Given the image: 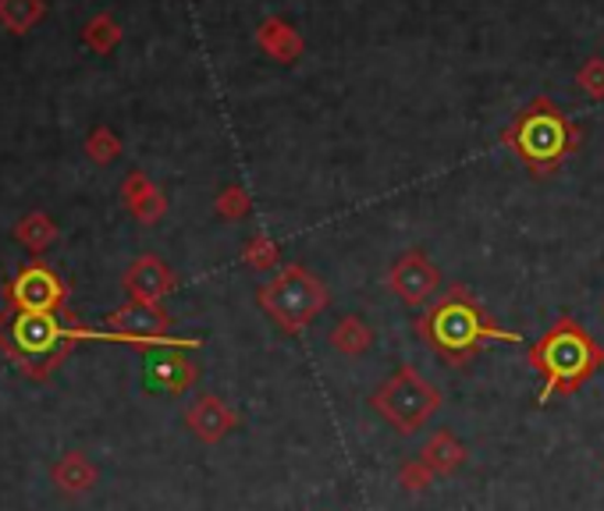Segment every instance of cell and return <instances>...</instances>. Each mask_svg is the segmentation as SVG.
<instances>
[{
	"label": "cell",
	"instance_id": "6da1fadb",
	"mask_svg": "<svg viewBox=\"0 0 604 511\" xmlns=\"http://www.w3.org/2000/svg\"><path fill=\"white\" fill-rule=\"evenodd\" d=\"M417 334L427 348L438 351L452 366H470L487 341H505V345L522 341L516 330H505L495 324V316L476 302L466 284H452L441 298H434L417 316Z\"/></svg>",
	"mask_w": 604,
	"mask_h": 511
},
{
	"label": "cell",
	"instance_id": "7a4b0ae2",
	"mask_svg": "<svg viewBox=\"0 0 604 511\" xmlns=\"http://www.w3.org/2000/svg\"><path fill=\"white\" fill-rule=\"evenodd\" d=\"M527 362L540 373L537 402L548 405L559 394H576L591 383L604 366V348L594 341L580 319L559 316L554 324L540 334L527 348Z\"/></svg>",
	"mask_w": 604,
	"mask_h": 511
},
{
	"label": "cell",
	"instance_id": "3957f363",
	"mask_svg": "<svg viewBox=\"0 0 604 511\" xmlns=\"http://www.w3.org/2000/svg\"><path fill=\"white\" fill-rule=\"evenodd\" d=\"M508 150H513L522 164L533 174H551L554 167H562L565 160L576 153L580 146V128L572 124L548 96L533 100L505 132Z\"/></svg>",
	"mask_w": 604,
	"mask_h": 511
},
{
	"label": "cell",
	"instance_id": "277c9868",
	"mask_svg": "<svg viewBox=\"0 0 604 511\" xmlns=\"http://www.w3.org/2000/svg\"><path fill=\"white\" fill-rule=\"evenodd\" d=\"M257 302L284 334L299 338V334L331 306V292L327 284L316 274H310L302 263H289L267 284H260Z\"/></svg>",
	"mask_w": 604,
	"mask_h": 511
},
{
	"label": "cell",
	"instance_id": "5b68a950",
	"mask_svg": "<svg viewBox=\"0 0 604 511\" xmlns=\"http://www.w3.org/2000/svg\"><path fill=\"white\" fill-rule=\"evenodd\" d=\"M441 405H444L441 388H434V383L409 362L399 366V370L370 394V409L402 437L420 434V430L441 412Z\"/></svg>",
	"mask_w": 604,
	"mask_h": 511
},
{
	"label": "cell",
	"instance_id": "8992f818",
	"mask_svg": "<svg viewBox=\"0 0 604 511\" xmlns=\"http://www.w3.org/2000/svg\"><path fill=\"white\" fill-rule=\"evenodd\" d=\"M388 292L406 306H427L441 292V270L427 252L409 249L388 270Z\"/></svg>",
	"mask_w": 604,
	"mask_h": 511
},
{
	"label": "cell",
	"instance_id": "52a82bcc",
	"mask_svg": "<svg viewBox=\"0 0 604 511\" xmlns=\"http://www.w3.org/2000/svg\"><path fill=\"white\" fill-rule=\"evenodd\" d=\"M110 327H115L118 338L125 341H136L142 348H185V341H171L168 330H171V319L168 313L157 306V302H132V306H125L115 313L110 319Z\"/></svg>",
	"mask_w": 604,
	"mask_h": 511
},
{
	"label": "cell",
	"instance_id": "ba28073f",
	"mask_svg": "<svg viewBox=\"0 0 604 511\" xmlns=\"http://www.w3.org/2000/svg\"><path fill=\"white\" fill-rule=\"evenodd\" d=\"M11 341L29 366H43V362L51 366L61 351H65L68 338L51 313H22L11 327Z\"/></svg>",
	"mask_w": 604,
	"mask_h": 511
},
{
	"label": "cell",
	"instance_id": "9c48e42d",
	"mask_svg": "<svg viewBox=\"0 0 604 511\" xmlns=\"http://www.w3.org/2000/svg\"><path fill=\"white\" fill-rule=\"evenodd\" d=\"M185 426L193 430L196 441L217 444L238 426V412L220 394H199L196 402L185 409Z\"/></svg>",
	"mask_w": 604,
	"mask_h": 511
},
{
	"label": "cell",
	"instance_id": "30bf717a",
	"mask_svg": "<svg viewBox=\"0 0 604 511\" xmlns=\"http://www.w3.org/2000/svg\"><path fill=\"white\" fill-rule=\"evenodd\" d=\"M150 380H153V388L182 394L199 380V370L185 359L182 348H161V356L150 359Z\"/></svg>",
	"mask_w": 604,
	"mask_h": 511
},
{
	"label": "cell",
	"instance_id": "8fae6325",
	"mask_svg": "<svg viewBox=\"0 0 604 511\" xmlns=\"http://www.w3.org/2000/svg\"><path fill=\"white\" fill-rule=\"evenodd\" d=\"M466 458H470L466 444L459 441L452 430H434V434L420 444V461L434 476H452V472H459V469L466 466Z\"/></svg>",
	"mask_w": 604,
	"mask_h": 511
},
{
	"label": "cell",
	"instance_id": "7c38bea8",
	"mask_svg": "<svg viewBox=\"0 0 604 511\" xmlns=\"http://www.w3.org/2000/svg\"><path fill=\"white\" fill-rule=\"evenodd\" d=\"M14 295H19L22 313H54V306L61 302V284L54 274H46V270L36 267V270H25L19 278Z\"/></svg>",
	"mask_w": 604,
	"mask_h": 511
},
{
	"label": "cell",
	"instance_id": "4fadbf2b",
	"mask_svg": "<svg viewBox=\"0 0 604 511\" xmlns=\"http://www.w3.org/2000/svg\"><path fill=\"white\" fill-rule=\"evenodd\" d=\"M125 284H129V292L139 302H161V295H168L171 287H174V274H171V270L161 260H157V256H147V260H139L129 270Z\"/></svg>",
	"mask_w": 604,
	"mask_h": 511
},
{
	"label": "cell",
	"instance_id": "5bb4252c",
	"mask_svg": "<svg viewBox=\"0 0 604 511\" xmlns=\"http://www.w3.org/2000/svg\"><path fill=\"white\" fill-rule=\"evenodd\" d=\"M327 345L335 348L338 356H345V359H359V356H367V351H370V345H374V330H370V324H367L363 316L348 313V316L338 319L335 327H331Z\"/></svg>",
	"mask_w": 604,
	"mask_h": 511
},
{
	"label": "cell",
	"instance_id": "9a60e30c",
	"mask_svg": "<svg viewBox=\"0 0 604 511\" xmlns=\"http://www.w3.org/2000/svg\"><path fill=\"white\" fill-rule=\"evenodd\" d=\"M54 479L65 493H86L93 483H97V469H93V461L83 452H68L54 466Z\"/></svg>",
	"mask_w": 604,
	"mask_h": 511
},
{
	"label": "cell",
	"instance_id": "2e32d148",
	"mask_svg": "<svg viewBox=\"0 0 604 511\" xmlns=\"http://www.w3.org/2000/svg\"><path fill=\"white\" fill-rule=\"evenodd\" d=\"M395 479H399V487L406 493H423V490H431V483H434L438 476L427 469L420 458H409V461H402V466H399V476H395Z\"/></svg>",
	"mask_w": 604,
	"mask_h": 511
},
{
	"label": "cell",
	"instance_id": "e0dca14e",
	"mask_svg": "<svg viewBox=\"0 0 604 511\" xmlns=\"http://www.w3.org/2000/svg\"><path fill=\"white\" fill-rule=\"evenodd\" d=\"M278 260H281V249L270 242L267 235H257L252 242L246 246V263L252 267V270H270V267H278Z\"/></svg>",
	"mask_w": 604,
	"mask_h": 511
},
{
	"label": "cell",
	"instance_id": "ac0fdd59",
	"mask_svg": "<svg viewBox=\"0 0 604 511\" xmlns=\"http://www.w3.org/2000/svg\"><path fill=\"white\" fill-rule=\"evenodd\" d=\"M217 210H220V217H231V220L246 217V214H249V199H246V192H242V188H228L225 196H220Z\"/></svg>",
	"mask_w": 604,
	"mask_h": 511
},
{
	"label": "cell",
	"instance_id": "d6986e66",
	"mask_svg": "<svg viewBox=\"0 0 604 511\" xmlns=\"http://www.w3.org/2000/svg\"><path fill=\"white\" fill-rule=\"evenodd\" d=\"M580 86L591 93V96H604V64L601 61H591L580 72Z\"/></svg>",
	"mask_w": 604,
	"mask_h": 511
},
{
	"label": "cell",
	"instance_id": "ffe728a7",
	"mask_svg": "<svg viewBox=\"0 0 604 511\" xmlns=\"http://www.w3.org/2000/svg\"><path fill=\"white\" fill-rule=\"evenodd\" d=\"M601 309H604V302H601Z\"/></svg>",
	"mask_w": 604,
	"mask_h": 511
}]
</instances>
